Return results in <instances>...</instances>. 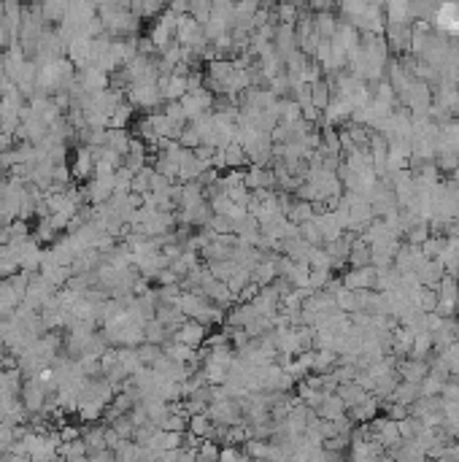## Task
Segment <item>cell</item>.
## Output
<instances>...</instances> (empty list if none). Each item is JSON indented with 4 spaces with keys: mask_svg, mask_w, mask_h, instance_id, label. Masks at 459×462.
Listing matches in <instances>:
<instances>
[{
    "mask_svg": "<svg viewBox=\"0 0 459 462\" xmlns=\"http://www.w3.org/2000/svg\"><path fill=\"white\" fill-rule=\"evenodd\" d=\"M19 400H22L28 414H41L43 408H46V400H49V392H46V387H43L38 378H28L22 384Z\"/></svg>",
    "mask_w": 459,
    "mask_h": 462,
    "instance_id": "cell-1",
    "label": "cell"
},
{
    "mask_svg": "<svg viewBox=\"0 0 459 462\" xmlns=\"http://www.w3.org/2000/svg\"><path fill=\"white\" fill-rule=\"evenodd\" d=\"M173 341L176 344H184V346L189 349H203L205 346V341H208V327L205 325H200V322H192V319H187L178 330H176V335H173Z\"/></svg>",
    "mask_w": 459,
    "mask_h": 462,
    "instance_id": "cell-2",
    "label": "cell"
},
{
    "mask_svg": "<svg viewBox=\"0 0 459 462\" xmlns=\"http://www.w3.org/2000/svg\"><path fill=\"white\" fill-rule=\"evenodd\" d=\"M71 176L73 181H92L95 176V157H92V149L86 146H76L73 149V162H71Z\"/></svg>",
    "mask_w": 459,
    "mask_h": 462,
    "instance_id": "cell-3",
    "label": "cell"
},
{
    "mask_svg": "<svg viewBox=\"0 0 459 462\" xmlns=\"http://www.w3.org/2000/svg\"><path fill=\"white\" fill-rule=\"evenodd\" d=\"M76 81H79V87L84 89L86 95H101L103 89H108V73L89 65L84 71H76Z\"/></svg>",
    "mask_w": 459,
    "mask_h": 462,
    "instance_id": "cell-4",
    "label": "cell"
},
{
    "mask_svg": "<svg viewBox=\"0 0 459 462\" xmlns=\"http://www.w3.org/2000/svg\"><path fill=\"white\" fill-rule=\"evenodd\" d=\"M341 281H344V287L351 289V292L373 289V284H375V268H373V265H368V268H351L348 274L341 276Z\"/></svg>",
    "mask_w": 459,
    "mask_h": 462,
    "instance_id": "cell-5",
    "label": "cell"
},
{
    "mask_svg": "<svg viewBox=\"0 0 459 462\" xmlns=\"http://www.w3.org/2000/svg\"><path fill=\"white\" fill-rule=\"evenodd\" d=\"M397 376L402 381H411V384H421L427 376H430V362L414 360V357H405L402 362H397Z\"/></svg>",
    "mask_w": 459,
    "mask_h": 462,
    "instance_id": "cell-6",
    "label": "cell"
},
{
    "mask_svg": "<svg viewBox=\"0 0 459 462\" xmlns=\"http://www.w3.org/2000/svg\"><path fill=\"white\" fill-rule=\"evenodd\" d=\"M81 441H84L86 446V454H101V451H106L108 449V444H106V424H101V427L98 424H86L84 430H81Z\"/></svg>",
    "mask_w": 459,
    "mask_h": 462,
    "instance_id": "cell-7",
    "label": "cell"
},
{
    "mask_svg": "<svg viewBox=\"0 0 459 462\" xmlns=\"http://www.w3.org/2000/svg\"><path fill=\"white\" fill-rule=\"evenodd\" d=\"M381 414V400H375L373 395L368 398V400H362L359 405H354L351 411H348V419L351 422H359V424H370L373 419H378Z\"/></svg>",
    "mask_w": 459,
    "mask_h": 462,
    "instance_id": "cell-8",
    "label": "cell"
},
{
    "mask_svg": "<svg viewBox=\"0 0 459 462\" xmlns=\"http://www.w3.org/2000/svg\"><path fill=\"white\" fill-rule=\"evenodd\" d=\"M344 411H346V405L341 403V398H338L335 392H332V395H324L322 403L314 408L316 417L324 419V422H335V419H341L344 417Z\"/></svg>",
    "mask_w": 459,
    "mask_h": 462,
    "instance_id": "cell-9",
    "label": "cell"
},
{
    "mask_svg": "<svg viewBox=\"0 0 459 462\" xmlns=\"http://www.w3.org/2000/svg\"><path fill=\"white\" fill-rule=\"evenodd\" d=\"M419 400H421V384H411V381H400L395 395H392V403H400L405 408H411Z\"/></svg>",
    "mask_w": 459,
    "mask_h": 462,
    "instance_id": "cell-10",
    "label": "cell"
},
{
    "mask_svg": "<svg viewBox=\"0 0 459 462\" xmlns=\"http://www.w3.org/2000/svg\"><path fill=\"white\" fill-rule=\"evenodd\" d=\"M338 398H341V403L346 405V408H354V405H359L362 400H368L370 395L359 387L357 381H348V384H338V392H335Z\"/></svg>",
    "mask_w": 459,
    "mask_h": 462,
    "instance_id": "cell-11",
    "label": "cell"
},
{
    "mask_svg": "<svg viewBox=\"0 0 459 462\" xmlns=\"http://www.w3.org/2000/svg\"><path fill=\"white\" fill-rule=\"evenodd\" d=\"M168 6L165 3H157V0H144V3H130V14L135 16L138 22H146V19H157Z\"/></svg>",
    "mask_w": 459,
    "mask_h": 462,
    "instance_id": "cell-12",
    "label": "cell"
},
{
    "mask_svg": "<svg viewBox=\"0 0 459 462\" xmlns=\"http://www.w3.org/2000/svg\"><path fill=\"white\" fill-rule=\"evenodd\" d=\"M68 6H71V3H65V0H55V3H41L43 22H46V25H52V28L62 25V19L68 16Z\"/></svg>",
    "mask_w": 459,
    "mask_h": 462,
    "instance_id": "cell-13",
    "label": "cell"
},
{
    "mask_svg": "<svg viewBox=\"0 0 459 462\" xmlns=\"http://www.w3.org/2000/svg\"><path fill=\"white\" fill-rule=\"evenodd\" d=\"M332 101V92H330V81L327 79H319L316 84H311V103H314V108L319 111H324Z\"/></svg>",
    "mask_w": 459,
    "mask_h": 462,
    "instance_id": "cell-14",
    "label": "cell"
},
{
    "mask_svg": "<svg viewBox=\"0 0 459 462\" xmlns=\"http://www.w3.org/2000/svg\"><path fill=\"white\" fill-rule=\"evenodd\" d=\"M348 265L351 268H368L370 265V246L365 244L362 238H354L351 254H348Z\"/></svg>",
    "mask_w": 459,
    "mask_h": 462,
    "instance_id": "cell-15",
    "label": "cell"
},
{
    "mask_svg": "<svg viewBox=\"0 0 459 462\" xmlns=\"http://www.w3.org/2000/svg\"><path fill=\"white\" fill-rule=\"evenodd\" d=\"M130 141H132V133L130 130H108L106 133V146L114 149L119 154H128Z\"/></svg>",
    "mask_w": 459,
    "mask_h": 462,
    "instance_id": "cell-16",
    "label": "cell"
},
{
    "mask_svg": "<svg viewBox=\"0 0 459 462\" xmlns=\"http://www.w3.org/2000/svg\"><path fill=\"white\" fill-rule=\"evenodd\" d=\"M152 176H154V168L152 165H146L144 171H138V174L132 176V195H141L144 198L146 192H152Z\"/></svg>",
    "mask_w": 459,
    "mask_h": 462,
    "instance_id": "cell-17",
    "label": "cell"
},
{
    "mask_svg": "<svg viewBox=\"0 0 459 462\" xmlns=\"http://www.w3.org/2000/svg\"><path fill=\"white\" fill-rule=\"evenodd\" d=\"M219 451L222 446L216 441H203L198 446V462H219Z\"/></svg>",
    "mask_w": 459,
    "mask_h": 462,
    "instance_id": "cell-18",
    "label": "cell"
},
{
    "mask_svg": "<svg viewBox=\"0 0 459 462\" xmlns=\"http://www.w3.org/2000/svg\"><path fill=\"white\" fill-rule=\"evenodd\" d=\"M219 462H251V457L244 451V446H222Z\"/></svg>",
    "mask_w": 459,
    "mask_h": 462,
    "instance_id": "cell-19",
    "label": "cell"
}]
</instances>
